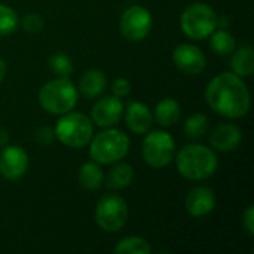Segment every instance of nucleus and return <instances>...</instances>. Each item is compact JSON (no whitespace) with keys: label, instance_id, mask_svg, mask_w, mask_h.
Here are the masks:
<instances>
[{"label":"nucleus","instance_id":"nucleus-1","mask_svg":"<svg viewBox=\"0 0 254 254\" xmlns=\"http://www.w3.org/2000/svg\"><path fill=\"white\" fill-rule=\"evenodd\" d=\"M208 106L228 119L244 118L252 106L249 88L243 77L232 71H225L213 77L205 89Z\"/></svg>","mask_w":254,"mask_h":254},{"label":"nucleus","instance_id":"nucleus-2","mask_svg":"<svg viewBox=\"0 0 254 254\" xmlns=\"http://www.w3.org/2000/svg\"><path fill=\"white\" fill-rule=\"evenodd\" d=\"M217 167L216 153L202 144H189L177 153V170L186 180H207L217 171Z\"/></svg>","mask_w":254,"mask_h":254},{"label":"nucleus","instance_id":"nucleus-3","mask_svg":"<svg viewBox=\"0 0 254 254\" xmlns=\"http://www.w3.org/2000/svg\"><path fill=\"white\" fill-rule=\"evenodd\" d=\"M89 155L97 164L109 165L124 159L129 150L128 135L113 127L104 128L89 141Z\"/></svg>","mask_w":254,"mask_h":254},{"label":"nucleus","instance_id":"nucleus-4","mask_svg":"<svg viewBox=\"0 0 254 254\" xmlns=\"http://www.w3.org/2000/svg\"><path fill=\"white\" fill-rule=\"evenodd\" d=\"M39 103L51 115L68 113L77 103V89L68 77L52 79L40 88Z\"/></svg>","mask_w":254,"mask_h":254},{"label":"nucleus","instance_id":"nucleus-5","mask_svg":"<svg viewBox=\"0 0 254 254\" xmlns=\"http://www.w3.org/2000/svg\"><path fill=\"white\" fill-rule=\"evenodd\" d=\"M91 119L79 112H68L61 115L55 125L54 135L67 147L80 149L85 147L92 138Z\"/></svg>","mask_w":254,"mask_h":254},{"label":"nucleus","instance_id":"nucleus-6","mask_svg":"<svg viewBox=\"0 0 254 254\" xmlns=\"http://www.w3.org/2000/svg\"><path fill=\"white\" fill-rule=\"evenodd\" d=\"M180 27L188 37L204 40L217 28V13L205 3H193L183 10Z\"/></svg>","mask_w":254,"mask_h":254},{"label":"nucleus","instance_id":"nucleus-7","mask_svg":"<svg viewBox=\"0 0 254 254\" xmlns=\"http://www.w3.org/2000/svg\"><path fill=\"white\" fill-rule=\"evenodd\" d=\"M95 223L104 232L121 231L128 220V205L119 195H104L95 207Z\"/></svg>","mask_w":254,"mask_h":254},{"label":"nucleus","instance_id":"nucleus-8","mask_svg":"<svg viewBox=\"0 0 254 254\" xmlns=\"http://www.w3.org/2000/svg\"><path fill=\"white\" fill-rule=\"evenodd\" d=\"M174 150L176 141L167 131H153L147 134L141 146L143 159L153 168L167 167L174 158Z\"/></svg>","mask_w":254,"mask_h":254},{"label":"nucleus","instance_id":"nucleus-9","mask_svg":"<svg viewBox=\"0 0 254 254\" xmlns=\"http://www.w3.org/2000/svg\"><path fill=\"white\" fill-rule=\"evenodd\" d=\"M152 25L153 19L150 10L138 4L128 7L119 21L121 33L129 42H141L146 39L152 30Z\"/></svg>","mask_w":254,"mask_h":254},{"label":"nucleus","instance_id":"nucleus-10","mask_svg":"<svg viewBox=\"0 0 254 254\" xmlns=\"http://www.w3.org/2000/svg\"><path fill=\"white\" fill-rule=\"evenodd\" d=\"M173 61L182 73L189 76L201 74L207 67V57L202 49L190 43L179 45L173 52Z\"/></svg>","mask_w":254,"mask_h":254},{"label":"nucleus","instance_id":"nucleus-11","mask_svg":"<svg viewBox=\"0 0 254 254\" xmlns=\"http://www.w3.org/2000/svg\"><path fill=\"white\" fill-rule=\"evenodd\" d=\"M28 168V155L19 146H6L0 153V174L6 180L21 179Z\"/></svg>","mask_w":254,"mask_h":254},{"label":"nucleus","instance_id":"nucleus-12","mask_svg":"<svg viewBox=\"0 0 254 254\" xmlns=\"http://www.w3.org/2000/svg\"><path fill=\"white\" fill-rule=\"evenodd\" d=\"M124 116V104L121 98L110 95L98 100L92 110H91V118L95 125L100 128H110L115 127Z\"/></svg>","mask_w":254,"mask_h":254},{"label":"nucleus","instance_id":"nucleus-13","mask_svg":"<svg viewBox=\"0 0 254 254\" xmlns=\"http://www.w3.org/2000/svg\"><path fill=\"white\" fill-rule=\"evenodd\" d=\"M186 210L192 217L202 219L208 216L216 207V195L207 186H198L192 189L186 196Z\"/></svg>","mask_w":254,"mask_h":254},{"label":"nucleus","instance_id":"nucleus-14","mask_svg":"<svg viewBox=\"0 0 254 254\" xmlns=\"http://www.w3.org/2000/svg\"><path fill=\"white\" fill-rule=\"evenodd\" d=\"M243 141V132L241 129L234 124H222L217 125L211 135L210 143L211 146L219 152H231L235 150Z\"/></svg>","mask_w":254,"mask_h":254},{"label":"nucleus","instance_id":"nucleus-15","mask_svg":"<svg viewBox=\"0 0 254 254\" xmlns=\"http://www.w3.org/2000/svg\"><path fill=\"white\" fill-rule=\"evenodd\" d=\"M125 122L134 134H146L153 125V113L146 104L131 101L125 110Z\"/></svg>","mask_w":254,"mask_h":254},{"label":"nucleus","instance_id":"nucleus-16","mask_svg":"<svg viewBox=\"0 0 254 254\" xmlns=\"http://www.w3.org/2000/svg\"><path fill=\"white\" fill-rule=\"evenodd\" d=\"M106 86H107V79L101 70L85 71L79 82V89L82 95L86 98H97L100 94L104 92Z\"/></svg>","mask_w":254,"mask_h":254},{"label":"nucleus","instance_id":"nucleus-17","mask_svg":"<svg viewBox=\"0 0 254 254\" xmlns=\"http://www.w3.org/2000/svg\"><path fill=\"white\" fill-rule=\"evenodd\" d=\"M180 113L182 109L176 98H164L155 107L153 121H156L164 128H170L177 124V121L180 119Z\"/></svg>","mask_w":254,"mask_h":254},{"label":"nucleus","instance_id":"nucleus-18","mask_svg":"<svg viewBox=\"0 0 254 254\" xmlns=\"http://www.w3.org/2000/svg\"><path fill=\"white\" fill-rule=\"evenodd\" d=\"M231 67H232V73H235L237 76L243 79L250 77L254 70L253 48L247 45V46H241L238 51H234L231 58Z\"/></svg>","mask_w":254,"mask_h":254},{"label":"nucleus","instance_id":"nucleus-19","mask_svg":"<svg viewBox=\"0 0 254 254\" xmlns=\"http://www.w3.org/2000/svg\"><path fill=\"white\" fill-rule=\"evenodd\" d=\"M79 179V185L86 189V190H97L101 188L103 182H104V174L103 170L100 167V164L94 162H85L77 174Z\"/></svg>","mask_w":254,"mask_h":254},{"label":"nucleus","instance_id":"nucleus-20","mask_svg":"<svg viewBox=\"0 0 254 254\" xmlns=\"http://www.w3.org/2000/svg\"><path fill=\"white\" fill-rule=\"evenodd\" d=\"M134 180V170L129 164L125 162H116V165L109 171L106 183L110 189H125L128 188Z\"/></svg>","mask_w":254,"mask_h":254},{"label":"nucleus","instance_id":"nucleus-21","mask_svg":"<svg viewBox=\"0 0 254 254\" xmlns=\"http://www.w3.org/2000/svg\"><path fill=\"white\" fill-rule=\"evenodd\" d=\"M116 254H150L152 249L149 243L141 237H127L122 238L115 247Z\"/></svg>","mask_w":254,"mask_h":254},{"label":"nucleus","instance_id":"nucleus-22","mask_svg":"<svg viewBox=\"0 0 254 254\" xmlns=\"http://www.w3.org/2000/svg\"><path fill=\"white\" fill-rule=\"evenodd\" d=\"M211 49L217 55H231L235 51V37L226 30H214L211 34Z\"/></svg>","mask_w":254,"mask_h":254},{"label":"nucleus","instance_id":"nucleus-23","mask_svg":"<svg viewBox=\"0 0 254 254\" xmlns=\"http://www.w3.org/2000/svg\"><path fill=\"white\" fill-rule=\"evenodd\" d=\"M210 127V122L205 115L195 113L189 116L185 122V132L190 140H201L207 134Z\"/></svg>","mask_w":254,"mask_h":254},{"label":"nucleus","instance_id":"nucleus-24","mask_svg":"<svg viewBox=\"0 0 254 254\" xmlns=\"http://www.w3.org/2000/svg\"><path fill=\"white\" fill-rule=\"evenodd\" d=\"M49 67L58 77H68L73 73V61L63 52L54 54L49 58Z\"/></svg>","mask_w":254,"mask_h":254},{"label":"nucleus","instance_id":"nucleus-25","mask_svg":"<svg viewBox=\"0 0 254 254\" xmlns=\"http://www.w3.org/2000/svg\"><path fill=\"white\" fill-rule=\"evenodd\" d=\"M16 25H18L16 12L6 4H0V36H7L13 33Z\"/></svg>","mask_w":254,"mask_h":254},{"label":"nucleus","instance_id":"nucleus-26","mask_svg":"<svg viewBox=\"0 0 254 254\" xmlns=\"http://www.w3.org/2000/svg\"><path fill=\"white\" fill-rule=\"evenodd\" d=\"M22 27L25 31L28 33H39L42 31L43 28V19L40 15L37 13H30V15H25L24 19H22Z\"/></svg>","mask_w":254,"mask_h":254},{"label":"nucleus","instance_id":"nucleus-27","mask_svg":"<svg viewBox=\"0 0 254 254\" xmlns=\"http://www.w3.org/2000/svg\"><path fill=\"white\" fill-rule=\"evenodd\" d=\"M112 91H113V95L118 97V98L127 97V95L131 92V83H129V80L125 79V77H118V79L113 82Z\"/></svg>","mask_w":254,"mask_h":254},{"label":"nucleus","instance_id":"nucleus-28","mask_svg":"<svg viewBox=\"0 0 254 254\" xmlns=\"http://www.w3.org/2000/svg\"><path fill=\"white\" fill-rule=\"evenodd\" d=\"M243 225H244V229L247 231L249 235H254V207L253 205H249L246 213H244V219H243Z\"/></svg>","mask_w":254,"mask_h":254},{"label":"nucleus","instance_id":"nucleus-29","mask_svg":"<svg viewBox=\"0 0 254 254\" xmlns=\"http://www.w3.org/2000/svg\"><path fill=\"white\" fill-rule=\"evenodd\" d=\"M39 141L40 143H43V144H48V143H51L52 141V138H54V132H52V129H49V128H46V127H42L40 129H39Z\"/></svg>","mask_w":254,"mask_h":254},{"label":"nucleus","instance_id":"nucleus-30","mask_svg":"<svg viewBox=\"0 0 254 254\" xmlns=\"http://www.w3.org/2000/svg\"><path fill=\"white\" fill-rule=\"evenodd\" d=\"M7 140H9L7 132H6L4 129H1V128H0V146H4V144L7 143Z\"/></svg>","mask_w":254,"mask_h":254},{"label":"nucleus","instance_id":"nucleus-31","mask_svg":"<svg viewBox=\"0 0 254 254\" xmlns=\"http://www.w3.org/2000/svg\"><path fill=\"white\" fill-rule=\"evenodd\" d=\"M4 74H6V63L0 58V83L4 79Z\"/></svg>","mask_w":254,"mask_h":254}]
</instances>
